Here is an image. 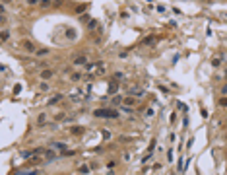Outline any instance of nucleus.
Here are the masks:
<instances>
[{"label":"nucleus","mask_w":227,"mask_h":175,"mask_svg":"<svg viewBox=\"0 0 227 175\" xmlns=\"http://www.w3.org/2000/svg\"><path fill=\"white\" fill-rule=\"evenodd\" d=\"M93 115L97 119H116L119 117V111L116 109H95Z\"/></svg>","instance_id":"f257e3e1"},{"label":"nucleus","mask_w":227,"mask_h":175,"mask_svg":"<svg viewBox=\"0 0 227 175\" xmlns=\"http://www.w3.org/2000/svg\"><path fill=\"white\" fill-rule=\"evenodd\" d=\"M19 47H22V49H25L27 53H33V55H35V51H37V47L33 45L29 39H22V41H19Z\"/></svg>","instance_id":"f03ea898"},{"label":"nucleus","mask_w":227,"mask_h":175,"mask_svg":"<svg viewBox=\"0 0 227 175\" xmlns=\"http://www.w3.org/2000/svg\"><path fill=\"white\" fill-rule=\"evenodd\" d=\"M74 64L76 66H85L88 64V56L85 55H76L74 56Z\"/></svg>","instance_id":"7ed1b4c3"},{"label":"nucleus","mask_w":227,"mask_h":175,"mask_svg":"<svg viewBox=\"0 0 227 175\" xmlns=\"http://www.w3.org/2000/svg\"><path fill=\"white\" fill-rule=\"evenodd\" d=\"M39 76H41V80H51L52 76H55V70L52 68H43Z\"/></svg>","instance_id":"20e7f679"},{"label":"nucleus","mask_w":227,"mask_h":175,"mask_svg":"<svg viewBox=\"0 0 227 175\" xmlns=\"http://www.w3.org/2000/svg\"><path fill=\"white\" fill-rule=\"evenodd\" d=\"M68 130L72 134H83V130H85V129H83V127H78V124H74V127H70Z\"/></svg>","instance_id":"39448f33"},{"label":"nucleus","mask_w":227,"mask_h":175,"mask_svg":"<svg viewBox=\"0 0 227 175\" xmlns=\"http://www.w3.org/2000/svg\"><path fill=\"white\" fill-rule=\"evenodd\" d=\"M51 90V84L47 82V80H41V84H39V92H49Z\"/></svg>","instance_id":"423d86ee"},{"label":"nucleus","mask_w":227,"mask_h":175,"mask_svg":"<svg viewBox=\"0 0 227 175\" xmlns=\"http://www.w3.org/2000/svg\"><path fill=\"white\" fill-rule=\"evenodd\" d=\"M122 105H130V107H132V105H136V99H134L132 95H128V97H122Z\"/></svg>","instance_id":"0eeeda50"},{"label":"nucleus","mask_w":227,"mask_h":175,"mask_svg":"<svg viewBox=\"0 0 227 175\" xmlns=\"http://www.w3.org/2000/svg\"><path fill=\"white\" fill-rule=\"evenodd\" d=\"M45 158H47L49 161H51V160H56V158H58V154H56V152H55V148H52V150L45 152Z\"/></svg>","instance_id":"6e6552de"},{"label":"nucleus","mask_w":227,"mask_h":175,"mask_svg":"<svg viewBox=\"0 0 227 175\" xmlns=\"http://www.w3.org/2000/svg\"><path fill=\"white\" fill-rule=\"evenodd\" d=\"M116 90H119V82H116V80H111V84H109V93H116Z\"/></svg>","instance_id":"1a4fd4ad"},{"label":"nucleus","mask_w":227,"mask_h":175,"mask_svg":"<svg viewBox=\"0 0 227 175\" xmlns=\"http://www.w3.org/2000/svg\"><path fill=\"white\" fill-rule=\"evenodd\" d=\"M37 124H39V127L47 124V115H45V113H39V115H37Z\"/></svg>","instance_id":"9d476101"},{"label":"nucleus","mask_w":227,"mask_h":175,"mask_svg":"<svg viewBox=\"0 0 227 175\" xmlns=\"http://www.w3.org/2000/svg\"><path fill=\"white\" fill-rule=\"evenodd\" d=\"M51 146L55 148V150H60V152H64V150H66V144L64 142H52Z\"/></svg>","instance_id":"9b49d317"},{"label":"nucleus","mask_w":227,"mask_h":175,"mask_svg":"<svg viewBox=\"0 0 227 175\" xmlns=\"http://www.w3.org/2000/svg\"><path fill=\"white\" fill-rule=\"evenodd\" d=\"M128 93H130V95H144V90H138V88H130V90H128Z\"/></svg>","instance_id":"f8f14e48"},{"label":"nucleus","mask_w":227,"mask_h":175,"mask_svg":"<svg viewBox=\"0 0 227 175\" xmlns=\"http://www.w3.org/2000/svg\"><path fill=\"white\" fill-rule=\"evenodd\" d=\"M60 99H62V95H60V93H58V95H52V97H51V99H49V101H47V103H49V105H56V103L60 101Z\"/></svg>","instance_id":"ddd939ff"},{"label":"nucleus","mask_w":227,"mask_h":175,"mask_svg":"<svg viewBox=\"0 0 227 175\" xmlns=\"http://www.w3.org/2000/svg\"><path fill=\"white\" fill-rule=\"evenodd\" d=\"M155 41H157V37H155V35H149V37H146V39H144V45H153Z\"/></svg>","instance_id":"4468645a"},{"label":"nucleus","mask_w":227,"mask_h":175,"mask_svg":"<svg viewBox=\"0 0 227 175\" xmlns=\"http://www.w3.org/2000/svg\"><path fill=\"white\" fill-rule=\"evenodd\" d=\"M0 39H2V41H8V39H10V31H8V29H2V31H0Z\"/></svg>","instance_id":"2eb2a0df"},{"label":"nucleus","mask_w":227,"mask_h":175,"mask_svg":"<svg viewBox=\"0 0 227 175\" xmlns=\"http://www.w3.org/2000/svg\"><path fill=\"white\" fill-rule=\"evenodd\" d=\"M52 4V0H39V8H49Z\"/></svg>","instance_id":"dca6fc26"},{"label":"nucleus","mask_w":227,"mask_h":175,"mask_svg":"<svg viewBox=\"0 0 227 175\" xmlns=\"http://www.w3.org/2000/svg\"><path fill=\"white\" fill-rule=\"evenodd\" d=\"M66 37H68L70 41H74V39H76V31H74V29H66Z\"/></svg>","instance_id":"f3484780"},{"label":"nucleus","mask_w":227,"mask_h":175,"mask_svg":"<svg viewBox=\"0 0 227 175\" xmlns=\"http://www.w3.org/2000/svg\"><path fill=\"white\" fill-rule=\"evenodd\" d=\"M88 10V4H78L76 6V14H82V12H85Z\"/></svg>","instance_id":"a211bd4d"},{"label":"nucleus","mask_w":227,"mask_h":175,"mask_svg":"<svg viewBox=\"0 0 227 175\" xmlns=\"http://www.w3.org/2000/svg\"><path fill=\"white\" fill-rule=\"evenodd\" d=\"M70 78H72V82H80V80H82V74L74 72V74H70Z\"/></svg>","instance_id":"6ab92c4d"},{"label":"nucleus","mask_w":227,"mask_h":175,"mask_svg":"<svg viewBox=\"0 0 227 175\" xmlns=\"http://www.w3.org/2000/svg\"><path fill=\"white\" fill-rule=\"evenodd\" d=\"M88 27L89 29H97V20H89V22H88Z\"/></svg>","instance_id":"aec40b11"},{"label":"nucleus","mask_w":227,"mask_h":175,"mask_svg":"<svg viewBox=\"0 0 227 175\" xmlns=\"http://www.w3.org/2000/svg\"><path fill=\"white\" fill-rule=\"evenodd\" d=\"M35 55H37V56H45V55H49V51H47V49H37Z\"/></svg>","instance_id":"412c9836"},{"label":"nucleus","mask_w":227,"mask_h":175,"mask_svg":"<svg viewBox=\"0 0 227 175\" xmlns=\"http://www.w3.org/2000/svg\"><path fill=\"white\" fill-rule=\"evenodd\" d=\"M6 22H8V18H6V14H0V27H4Z\"/></svg>","instance_id":"4be33fe9"},{"label":"nucleus","mask_w":227,"mask_h":175,"mask_svg":"<svg viewBox=\"0 0 227 175\" xmlns=\"http://www.w3.org/2000/svg\"><path fill=\"white\" fill-rule=\"evenodd\" d=\"M113 103H115V105H121V103H122V97L121 95H113Z\"/></svg>","instance_id":"5701e85b"},{"label":"nucleus","mask_w":227,"mask_h":175,"mask_svg":"<svg viewBox=\"0 0 227 175\" xmlns=\"http://www.w3.org/2000/svg\"><path fill=\"white\" fill-rule=\"evenodd\" d=\"M64 119H66L64 113H56V115H55V121H56V123H58V121H64Z\"/></svg>","instance_id":"b1692460"},{"label":"nucleus","mask_w":227,"mask_h":175,"mask_svg":"<svg viewBox=\"0 0 227 175\" xmlns=\"http://www.w3.org/2000/svg\"><path fill=\"white\" fill-rule=\"evenodd\" d=\"M155 142H157V140L152 138V142H149V148H148V154H152V152H153V148H155Z\"/></svg>","instance_id":"393cba45"},{"label":"nucleus","mask_w":227,"mask_h":175,"mask_svg":"<svg viewBox=\"0 0 227 175\" xmlns=\"http://www.w3.org/2000/svg\"><path fill=\"white\" fill-rule=\"evenodd\" d=\"M78 171H80V173H88L89 167H88V166H82V167H78Z\"/></svg>","instance_id":"a878e982"},{"label":"nucleus","mask_w":227,"mask_h":175,"mask_svg":"<svg viewBox=\"0 0 227 175\" xmlns=\"http://www.w3.org/2000/svg\"><path fill=\"white\" fill-rule=\"evenodd\" d=\"M219 105H221V107H227V97H225V95L219 99Z\"/></svg>","instance_id":"bb28decb"},{"label":"nucleus","mask_w":227,"mask_h":175,"mask_svg":"<svg viewBox=\"0 0 227 175\" xmlns=\"http://www.w3.org/2000/svg\"><path fill=\"white\" fill-rule=\"evenodd\" d=\"M146 117H153V109H152V107H148V109H146Z\"/></svg>","instance_id":"cd10ccee"},{"label":"nucleus","mask_w":227,"mask_h":175,"mask_svg":"<svg viewBox=\"0 0 227 175\" xmlns=\"http://www.w3.org/2000/svg\"><path fill=\"white\" fill-rule=\"evenodd\" d=\"M212 64L213 66H219V64H221V60H219V59H212Z\"/></svg>","instance_id":"c85d7f7f"},{"label":"nucleus","mask_w":227,"mask_h":175,"mask_svg":"<svg viewBox=\"0 0 227 175\" xmlns=\"http://www.w3.org/2000/svg\"><path fill=\"white\" fill-rule=\"evenodd\" d=\"M167 158H169V161H173V148H169V152H167Z\"/></svg>","instance_id":"c756f323"},{"label":"nucleus","mask_w":227,"mask_h":175,"mask_svg":"<svg viewBox=\"0 0 227 175\" xmlns=\"http://www.w3.org/2000/svg\"><path fill=\"white\" fill-rule=\"evenodd\" d=\"M27 4H29V6H35V4L39 6V0H27Z\"/></svg>","instance_id":"7c9ffc66"},{"label":"nucleus","mask_w":227,"mask_h":175,"mask_svg":"<svg viewBox=\"0 0 227 175\" xmlns=\"http://www.w3.org/2000/svg\"><path fill=\"white\" fill-rule=\"evenodd\" d=\"M115 166H116V161H109V163H107V167H109V169H113Z\"/></svg>","instance_id":"2f4dec72"},{"label":"nucleus","mask_w":227,"mask_h":175,"mask_svg":"<svg viewBox=\"0 0 227 175\" xmlns=\"http://www.w3.org/2000/svg\"><path fill=\"white\" fill-rule=\"evenodd\" d=\"M221 93H223V95H227V86H223V90H221Z\"/></svg>","instance_id":"473e14b6"},{"label":"nucleus","mask_w":227,"mask_h":175,"mask_svg":"<svg viewBox=\"0 0 227 175\" xmlns=\"http://www.w3.org/2000/svg\"><path fill=\"white\" fill-rule=\"evenodd\" d=\"M0 14H6V12H4V6H2V4H0Z\"/></svg>","instance_id":"72a5a7b5"},{"label":"nucleus","mask_w":227,"mask_h":175,"mask_svg":"<svg viewBox=\"0 0 227 175\" xmlns=\"http://www.w3.org/2000/svg\"><path fill=\"white\" fill-rule=\"evenodd\" d=\"M221 18H225V20H227V12H223V14H221Z\"/></svg>","instance_id":"f704fd0d"}]
</instances>
